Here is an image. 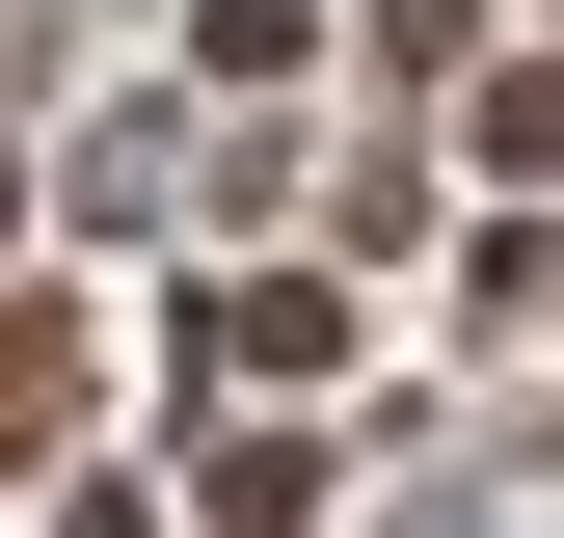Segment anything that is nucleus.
Wrapping results in <instances>:
<instances>
[{
    "label": "nucleus",
    "instance_id": "nucleus-1",
    "mask_svg": "<svg viewBox=\"0 0 564 538\" xmlns=\"http://www.w3.org/2000/svg\"><path fill=\"white\" fill-rule=\"evenodd\" d=\"M54 404H82V323L28 297V323H0V431H54Z\"/></svg>",
    "mask_w": 564,
    "mask_h": 538
}]
</instances>
